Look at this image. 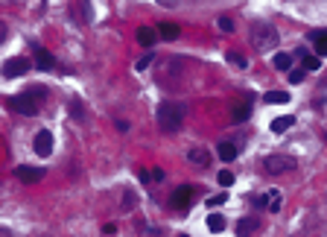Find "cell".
I'll return each mask as SVG.
<instances>
[{
  "label": "cell",
  "mask_w": 327,
  "mask_h": 237,
  "mask_svg": "<svg viewBox=\"0 0 327 237\" xmlns=\"http://www.w3.org/2000/svg\"><path fill=\"white\" fill-rule=\"evenodd\" d=\"M67 114L76 120V123H85L88 120V111H85V102L79 100V97H70V102H67Z\"/></svg>",
  "instance_id": "cell-9"
},
{
  "label": "cell",
  "mask_w": 327,
  "mask_h": 237,
  "mask_svg": "<svg viewBox=\"0 0 327 237\" xmlns=\"http://www.w3.org/2000/svg\"><path fill=\"white\" fill-rule=\"evenodd\" d=\"M216 152H219V158H222V161H234V158L240 155V149H237L231 141H222V143L216 146Z\"/></svg>",
  "instance_id": "cell-16"
},
{
  "label": "cell",
  "mask_w": 327,
  "mask_h": 237,
  "mask_svg": "<svg viewBox=\"0 0 327 237\" xmlns=\"http://www.w3.org/2000/svg\"><path fill=\"white\" fill-rule=\"evenodd\" d=\"M263 100H266V102H272V105H278V102L284 105V102H289V100H292V97H289L286 91H269V94H266Z\"/></svg>",
  "instance_id": "cell-19"
},
{
  "label": "cell",
  "mask_w": 327,
  "mask_h": 237,
  "mask_svg": "<svg viewBox=\"0 0 327 237\" xmlns=\"http://www.w3.org/2000/svg\"><path fill=\"white\" fill-rule=\"evenodd\" d=\"M178 33H181V30H178V24H169V21L158 27V35H161V38H166V41H175V38H178Z\"/></svg>",
  "instance_id": "cell-17"
},
{
  "label": "cell",
  "mask_w": 327,
  "mask_h": 237,
  "mask_svg": "<svg viewBox=\"0 0 327 237\" xmlns=\"http://www.w3.org/2000/svg\"><path fill=\"white\" fill-rule=\"evenodd\" d=\"M193 199H196V188H193V185H181V188H175V190H172L169 205H172V208H178V211H184V208H190V205H193Z\"/></svg>",
  "instance_id": "cell-5"
},
{
  "label": "cell",
  "mask_w": 327,
  "mask_h": 237,
  "mask_svg": "<svg viewBox=\"0 0 327 237\" xmlns=\"http://www.w3.org/2000/svg\"><path fill=\"white\" fill-rule=\"evenodd\" d=\"M35 68H38V70H53V68H56V59H53L47 50L35 47Z\"/></svg>",
  "instance_id": "cell-11"
},
{
  "label": "cell",
  "mask_w": 327,
  "mask_h": 237,
  "mask_svg": "<svg viewBox=\"0 0 327 237\" xmlns=\"http://www.w3.org/2000/svg\"><path fill=\"white\" fill-rule=\"evenodd\" d=\"M219 30H222V33H234V30H237V24H234V18H228V15H222V18H219Z\"/></svg>",
  "instance_id": "cell-24"
},
{
  "label": "cell",
  "mask_w": 327,
  "mask_h": 237,
  "mask_svg": "<svg viewBox=\"0 0 327 237\" xmlns=\"http://www.w3.org/2000/svg\"><path fill=\"white\" fill-rule=\"evenodd\" d=\"M184 117H187V105L175 100H166L158 105V126L164 132H178L184 126Z\"/></svg>",
  "instance_id": "cell-1"
},
{
  "label": "cell",
  "mask_w": 327,
  "mask_h": 237,
  "mask_svg": "<svg viewBox=\"0 0 327 237\" xmlns=\"http://www.w3.org/2000/svg\"><path fill=\"white\" fill-rule=\"evenodd\" d=\"M41 97H44L41 88H33V91H27V94H15V97H9V108L18 111V114L33 117V114H38V100H41Z\"/></svg>",
  "instance_id": "cell-3"
},
{
  "label": "cell",
  "mask_w": 327,
  "mask_h": 237,
  "mask_svg": "<svg viewBox=\"0 0 327 237\" xmlns=\"http://www.w3.org/2000/svg\"><path fill=\"white\" fill-rule=\"evenodd\" d=\"M33 149H35V155H41V158H47V155L53 152V135H50L47 129H44V132H38V135H35Z\"/></svg>",
  "instance_id": "cell-7"
},
{
  "label": "cell",
  "mask_w": 327,
  "mask_h": 237,
  "mask_svg": "<svg viewBox=\"0 0 327 237\" xmlns=\"http://www.w3.org/2000/svg\"><path fill=\"white\" fill-rule=\"evenodd\" d=\"M149 62H152V53H146V56H143V59H137V70L149 68Z\"/></svg>",
  "instance_id": "cell-29"
},
{
  "label": "cell",
  "mask_w": 327,
  "mask_h": 237,
  "mask_svg": "<svg viewBox=\"0 0 327 237\" xmlns=\"http://www.w3.org/2000/svg\"><path fill=\"white\" fill-rule=\"evenodd\" d=\"M248 117H251V102L234 105V111H231V120H234V123H245Z\"/></svg>",
  "instance_id": "cell-15"
},
{
  "label": "cell",
  "mask_w": 327,
  "mask_h": 237,
  "mask_svg": "<svg viewBox=\"0 0 327 237\" xmlns=\"http://www.w3.org/2000/svg\"><path fill=\"white\" fill-rule=\"evenodd\" d=\"M187 161H193V164H199V167H210V152L193 146V149H187Z\"/></svg>",
  "instance_id": "cell-12"
},
{
  "label": "cell",
  "mask_w": 327,
  "mask_h": 237,
  "mask_svg": "<svg viewBox=\"0 0 327 237\" xmlns=\"http://www.w3.org/2000/svg\"><path fill=\"white\" fill-rule=\"evenodd\" d=\"M207 229H210V232H222V229H225V217H222V214H210V217H207Z\"/></svg>",
  "instance_id": "cell-21"
},
{
  "label": "cell",
  "mask_w": 327,
  "mask_h": 237,
  "mask_svg": "<svg viewBox=\"0 0 327 237\" xmlns=\"http://www.w3.org/2000/svg\"><path fill=\"white\" fill-rule=\"evenodd\" d=\"M263 167H266V173H272V176L289 173V170H295V158L292 155H269V158L263 161Z\"/></svg>",
  "instance_id": "cell-4"
},
{
  "label": "cell",
  "mask_w": 327,
  "mask_h": 237,
  "mask_svg": "<svg viewBox=\"0 0 327 237\" xmlns=\"http://www.w3.org/2000/svg\"><path fill=\"white\" fill-rule=\"evenodd\" d=\"M292 123H295V117H292V114H284V117H275L269 129H272L275 135H281V132H286V129H292Z\"/></svg>",
  "instance_id": "cell-14"
},
{
  "label": "cell",
  "mask_w": 327,
  "mask_h": 237,
  "mask_svg": "<svg viewBox=\"0 0 327 237\" xmlns=\"http://www.w3.org/2000/svg\"><path fill=\"white\" fill-rule=\"evenodd\" d=\"M30 68H33V62H30L27 56H15V59H6V62H3V76H6V79H15V76L27 73Z\"/></svg>",
  "instance_id": "cell-6"
},
{
  "label": "cell",
  "mask_w": 327,
  "mask_h": 237,
  "mask_svg": "<svg viewBox=\"0 0 327 237\" xmlns=\"http://www.w3.org/2000/svg\"><path fill=\"white\" fill-rule=\"evenodd\" d=\"M6 38V24H0V41Z\"/></svg>",
  "instance_id": "cell-32"
},
{
  "label": "cell",
  "mask_w": 327,
  "mask_h": 237,
  "mask_svg": "<svg viewBox=\"0 0 327 237\" xmlns=\"http://www.w3.org/2000/svg\"><path fill=\"white\" fill-rule=\"evenodd\" d=\"M216 182H219L222 188H231V185H234V173H231V170H222V173L216 176Z\"/></svg>",
  "instance_id": "cell-25"
},
{
  "label": "cell",
  "mask_w": 327,
  "mask_h": 237,
  "mask_svg": "<svg viewBox=\"0 0 327 237\" xmlns=\"http://www.w3.org/2000/svg\"><path fill=\"white\" fill-rule=\"evenodd\" d=\"M289 82H292V85L304 82V68H301V70H292V73H289Z\"/></svg>",
  "instance_id": "cell-28"
},
{
  "label": "cell",
  "mask_w": 327,
  "mask_h": 237,
  "mask_svg": "<svg viewBox=\"0 0 327 237\" xmlns=\"http://www.w3.org/2000/svg\"><path fill=\"white\" fill-rule=\"evenodd\" d=\"M228 62L231 65H237V68H245V65H248L245 56H240V53H228Z\"/></svg>",
  "instance_id": "cell-26"
},
{
  "label": "cell",
  "mask_w": 327,
  "mask_h": 237,
  "mask_svg": "<svg viewBox=\"0 0 327 237\" xmlns=\"http://www.w3.org/2000/svg\"><path fill=\"white\" fill-rule=\"evenodd\" d=\"M15 176H18L21 182H30V185H33V182H41V179H44V170L41 167H27V164H24V167L15 170Z\"/></svg>",
  "instance_id": "cell-10"
},
{
  "label": "cell",
  "mask_w": 327,
  "mask_h": 237,
  "mask_svg": "<svg viewBox=\"0 0 327 237\" xmlns=\"http://www.w3.org/2000/svg\"><path fill=\"white\" fill-rule=\"evenodd\" d=\"M310 41H313V47H316V56H319V59L327 56V33H325V30L310 33Z\"/></svg>",
  "instance_id": "cell-13"
},
{
  "label": "cell",
  "mask_w": 327,
  "mask_h": 237,
  "mask_svg": "<svg viewBox=\"0 0 327 237\" xmlns=\"http://www.w3.org/2000/svg\"><path fill=\"white\" fill-rule=\"evenodd\" d=\"M301 59H304V70H319V68H322V59H319V56H310V53H304Z\"/></svg>",
  "instance_id": "cell-23"
},
{
  "label": "cell",
  "mask_w": 327,
  "mask_h": 237,
  "mask_svg": "<svg viewBox=\"0 0 327 237\" xmlns=\"http://www.w3.org/2000/svg\"><path fill=\"white\" fill-rule=\"evenodd\" d=\"M272 65H275L278 70H289L292 68V56H289V53H278V56L272 59Z\"/></svg>",
  "instance_id": "cell-20"
},
{
  "label": "cell",
  "mask_w": 327,
  "mask_h": 237,
  "mask_svg": "<svg viewBox=\"0 0 327 237\" xmlns=\"http://www.w3.org/2000/svg\"><path fill=\"white\" fill-rule=\"evenodd\" d=\"M102 232H105V235H114V232H117V226H114V223H105V229H102Z\"/></svg>",
  "instance_id": "cell-30"
},
{
  "label": "cell",
  "mask_w": 327,
  "mask_h": 237,
  "mask_svg": "<svg viewBox=\"0 0 327 237\" xmlns=\"http://www.w3.org/2000/svg\"><path fill=\"white\" fill-rule=\"evenodd\" d=\"M257 229H260L257 217H243V220L237 223V237H254L257 235Z\"/></svg>",
  "instance_id": "cell-8"
},
{
  "label": "cell",
  "mask_w": 327,
  "mask_h": 237,
  "mask_svg": "<svg viewBox=\"0 0 327 237\" xmlns=\"http://www.w3.org/2000/svg\"><path fill=\"white\" fill-rule=\"evenodd\" d=\"M161 6H178V0H158Z\"/></svg>",
  "instance_id": "cell-31"
},
{
  "label": "cell",
  "mask_w": 327,
  "mask_h": 237,
  "mask_svg": "<svg viewBox=\"0 0 327 237\" xmlns=\"http://www.w3.org/2000/svg\"><path fill=\"white\" fill-rule=\"evenodd\" d=\"M134 202H137V199H134V190H123V202H120V211H123V214H129L131 208H134Z\"/></svg>",
  "instance_id": "cell-22"
},
{
  "label": "cell",
  "mask_w": 327,
  "mask_h": 237,
  "mask_svg": "<svg viewBox=\"0 0 327 237\" xmlns=\"http://www.w3.org/2000/svg\"><path fill=\"white\" fill-rule=\"evenodd\" d=\"M137 41H140L143 47H152V44H155V30H152V27H140V30H137Z\"/></svg>",
  "instance_id": "cell-18"
},
{
  "label": "cell",
  "mask_w": 327,
  "mask_h": 237,
  "mask_svg": "<svg viewBox=\"0 0 327 237\" xmlns=\"http://www.w3.org/2000/svg\"><path fill=\"white\" fill-rule=\"evenodd\" d=\"M225 199H228L225 193H216V196H210V199H207V208H219V205L225 202Z\"/></svg>",
  "instance_id": "cell-27"
},
{
  "label": "cell",
  "mask_w": 327,
  "mask_h": 237,
  "mask_svg": "<svg viewBox=\"0 0 327 237\" xmlns=\"http://www.w3.org/2000/svg\"><path fill=\"white\" fill-rule=\"evenodd\" d=\"M278 41H281V35H278V30H275L272 24H263V21H257V24L251 27V44H254L260 53L275 50V47H278Z\"/></svg>",
  "instance_id": "cell-2"
}]
</instances>
